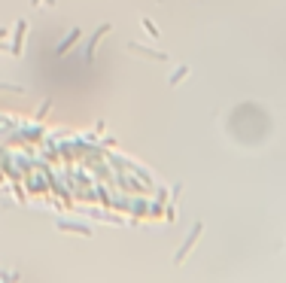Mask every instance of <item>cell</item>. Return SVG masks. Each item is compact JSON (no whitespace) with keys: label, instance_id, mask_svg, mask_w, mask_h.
Wrapping results in <instances>:
<instances>
[{"label":"cell","instance_id":"52a82bcc","mask_svg":"<svg viewBox=\"0 0 286 283\" xmlns=\"http://www.w3.org/2000/svg\"><path fill=\"white\" fill-rule=\"evenodd\" d=\"M4 37H7V31H4V28H0V40H4Z\"/></svg>","mask_w":286,"mask_h":283},{"label":"cell","instance_id":"7a4b0ae2","mask_svg":"<svg viewBox=\"0 0 286 283\" xmlns=\"http://www.w3.org/2000/svg\"><path fill=\"white\" fill-rule=\"evenodd\" d=\"M110 28H113V25H110V22H104V25H101V28L95 31L92 43H89V52H86V61H92V58H95V49H98V43H101V40H104V37L110 34Z\"/></svg>","mask_w":286,"mask_h":283},{"label":"cell","instance_id":"277c9868","mask_svg":"<svg viewBox=\"0 0 286 283\" xmlns=\"http://www.w3.org/2000/svg\"><path fill=\"white\" fill-rule=\"evenodd\" d=\"M79 37H83V34H79V28H73V31L67 34V40H64V43H58V49H55V55H64V52H67V49H70V46L76 43V40H79Z\"/></svg>","mask_w":286,"mask_h":283},{"label":"cell","instance_id":"3957f363","mask_svg":"<svg viewBox=\"0 0 286 283\" xmlns=\"http://www.w3.org/2000/svg\"><path fill=\"white\" fill-rule=\"evenodd\" d=\"M128 49H131V52H140V55H146V58H155V61H168L165 52H152V49H146V46H140V43H128Z\"/></svg>","mask_w":286,"mask_h":283},{"label":"cell","instance_id":"6da1fadb","mask_svg":"<svg viewBox=\"0 0 286 283\" xmlns=\"http://www.w3.org/2000/svg\"><path fill=\"white\" fill-rule=\"evenodd\" d=\"M25 34H28V22H25V19H19V25H16V37H13V55H16V58L22 55V46H25Z\"/></svg>","mask_w":286,"mask_h":283},{"label":"cell","instance_id":"5b68a950","mask_svg":"<svg viewBox=\"0 0 286 283\" xmlns=\"http://www.w3.org/2000/svg\"><path fill=\"white\" fill-rule=\"evenodd\" d=\"M140 25H143V31H146V34H149V37H152V40H158V37H161V34H158V28H155V22H149V19H146V16H143V19H140Z\"/></svg>","mask_w":286,"mask_h":283},{"label":"cell","instance_id":"ba28073f","mask_svg":"<svg viewBox=\"0 0 286 283\" xmlns=\"http://www.w3.org/2000/svg\"><path fill=\"white\" fill-rule=\"evenodd\" d=\"M43 4H49V7H55V0H43Z\"/></svg>","mask_w":286,"mask_h":283},{"label":"cell","instance_id":"8992f818","mask_svg":"<svg viewBox=\"0 0 286 283\" xmlns=\"http://www.w3.org/2000/svg\"><path fill=\"white\" fill-rule=\"evenodd\" d=\"M186 76H189V67H186V64H183V67H177V73H171V86H180Z\"/></svg>","mask_w":286,"mask_h":283}]
</instances>
